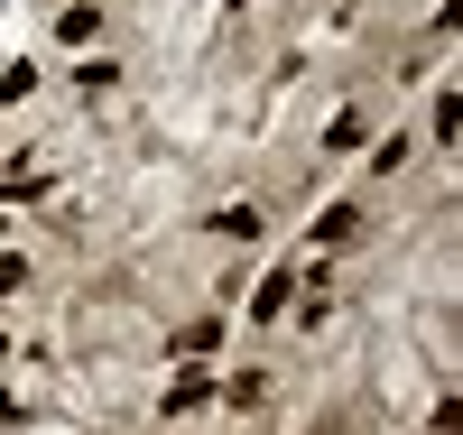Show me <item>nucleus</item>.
Wrapping results in <instances>:
<instances>
[{
	"mask_svg": "<svg viewBox=\"0 0 463 435\" xmlns=\"http://www.w3.org/2000/svg\"><path fill=\"white\" fill-rule=\"evenodd\" d=\"M93 28H102V19H93V10H84V0H74V10H65V19H56V37H65V47H84V37H93Z\"/></svg>",
	"mask_w": 463,
	"mask_h": 435,
	"instance_id": "obj_3",
	"label": "nucleus"
},
{
	"mask_svg": "<svg viewBox=\"0 0 463 435\" xmlns=\"http://www.w3.org/2000/svg\"><path fill=\"white\" fill-rule=\"evenodd\" d=\"M353 232H362V213H353V204H334V213L316 222V241H353Z\"/></svg>",
	"mask_w": 463,
	"mask_h": 435,
	"instance_id": "obj_4",
	"label": "nucleus"
},
{
	"mask_svg": "<svg viewBox=\"0 0 463 435\" xmlns=\"http://www.w3.org/2000/svg\"><path fill=\"white\" fill-rule=\"evenodd\" d=\"M204 399H213V380H204V371H185V380L167 389V417H185V408H204Z\"/></svg>",
	"mask_w": 463,
	"mask_h": 435,
	"instance_id": "obj_2",
	"label": "nucleus"
},
{
	"mask_svg": "<svg viewBox=\"0 0 463 435\" xmlns=\"http://www.w3.org/2000/svg\"><path fill=\"white\" fill-rule=\"evenodd\" d=\"M427 130H436V139H454V130H463V102H454V93H436V111H427Z\"/></svg>",
	"mask_w": 463,
	"mask_h": 435,
	"instance_id": "obj_5",
	"label": "nucleus"
},
{
	"mask_svg": "<svg viewBox=\"0 0 463 435\" xmlns=\"http://www.w3.org/2000/svg\"><path fill=\"white\" fill-rule=\"evenodd\" d=\"M19 288H28V260H19V251H0V297H19Z\"/></svg>",
	"mask_w": 463,
	"mask_h": 435,
	"instance_id": "obj_6",
	"label": "nucleus"
},
{
	"mask_svg": "<svg viewBox=\"0 0 463 435\" xmlns=\"http://www.w3.org/2000/svg\"><path fill=\"white\" fill-rule=\"evenodd\" d=\"M288 288H297V269H279V279L250 297V315H260V325H279V315H288Z\"/></svg>",
	"mask_w": 463,
	"mask_h": 435,
	"instance_id": "obj_1",
	"label": "nucleus"
}]
</instances>
